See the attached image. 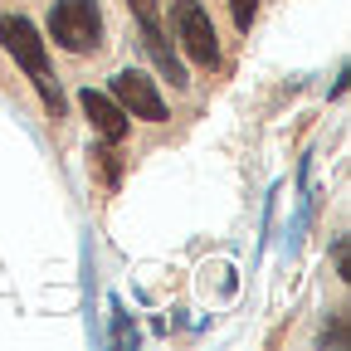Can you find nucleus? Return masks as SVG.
I'll return each mask as SVG.
<instances>
[{
	"label": "nucleus",
	"instance_id": "obj_1",
	"mask_svg": "<svg viewBox=\"0 0 351 351\" xmlns=\"http://www.w3.org/2000/svg\"><path fill=\"white\" fill-rule=\"evenodd\" d=\"M0 44H5V49L15 54V64L34 78V88H39L44 108H49V117H64V93H59V83L49 78V59H44L39 29L25 15H0Z\"/></svg>",
	"mask_w": 351,
	"mask_h": 351
},
{
	"label": "nucleus",
	"instance_id": "obj_2",
	"mask_svg": "<svg viewBox=\"0 0 351 351\" xmlns=\"http://www.w3.org/2000/svg\"><path fill=\"white\" fill-rule=\"evenodd\" d=\"M49 34L69 54H93L103 44V10H98V0H54Z\"/></svg>",
	"mask_w": 351,
	"mask_h": 351
},
{
	"label": "nucleus",
	"instance_id": "obj_3",
	"mask_svg": "<svg viewBox=\"0 0 351 351\" xmlns=\"http://www.w3.org/2000/svg\"><path fill=\"white\" fill-rule=\"evenodd\" d=\"M171 15H176V34H181V49L200 64V69H215L219 64V39H215V25L205 15L200 0H171Z\"/></svg>",
	"mask_w": 351,
	"mask_h": 351
},
{
	"label": "nucleus",
	"instance_id": "obj_4",
	"mask_svg": "<svg viewBox=\"0 0 351 351\" xmlns=\"http://www.w3.org/2000/svg\"><path fill=\"white\" fill-rule=\"evenodd\" d=\"M112 98L127 117H142V122H166V98L156 93V83L142 69H122L112 73Z\"/></svg>",
	"mask_w": 351,
	"mask_h": 351
},
{
	"label": "nucleus",
	"instance_id": "obj_5",
	"mask_svg": "<svg viewBox=\"0 0 351 351\" xmlns=\"http://www.w3.org/2000/svg\"><path fill=\"white\" fill-rule=\"evenodd\" d=\"M83 112H88V122H93V132H98L103 142H112V147L127 137V127H132L112 93H93V88H88V93H83Z\"/></svg>",
	"mask_w": 351,
	"mask_h": 351
},
{
	"label": "nucleus",
	"instance_id": "obj_6",
	"mask_svg": "<svg viewBox=\"0 0 351 351\" xmlns=\"http://www.w3.org/2000/svg\"><path fill=\"white\" fill-rule=\"evenodd\" d=\"M142 49L152 54V64L171 78V88H186V69H181V59H176V49L166 44V34H161V20H152V25H142Z\"/></svg>",
	"mask_w": 351,
	"mask_h": 351
},
{
	"label": "nucleus",
	"instance_id": "obj_7",
	"mask_svg": "<svg viewBox=\"0 0 351 351\" xmlns=\"http://www.w3.org/2000/svg\"><path fill=\"white\" fill-rule=\"evenodd\" d=\"M230 15H234V25H239V29H249V25H254V15H258V0H230Z\"/></svg>",
	"mask_w": 351,
	"mask_h": 351
},
{
	"label": "nucleus",
	"instance_id": "obj_8",
	"mask_svg": "<svg viewBox=\"0 0 351 351\" xmlns=\"http://www.w3.org/2000/svg\"><path fill=\"white\" fill-rule=\"evenodd\" d=\"M127 10L137 15V25H152V20H161V15H156V0H127Z\"/></svg>",
	"mask_w": 351,
	"mask_h": 351
}]
</instances>
